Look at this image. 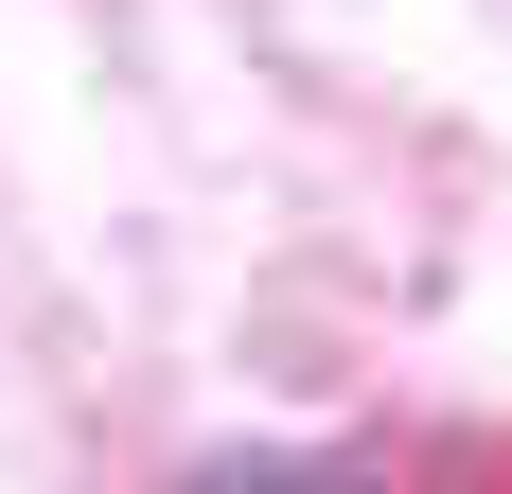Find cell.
I'll list each match as a JSON object with an SVG mask.
<instances>
[{
	"label": "cell",
	"instance_id": "obj_1",
	"mask_svg": "<svg viewBox=\"0 0 512 494\" xmlns=\"http://www.w3.org/2000/svg\"><path fill=\"white\" fill-rule=\"evenodd\" d=\"M195 494H354V477H318V459H230V477H195Z\"/></svg>",
	"mask_w": 512,
	"mask_h": 494
}]
</instances>
